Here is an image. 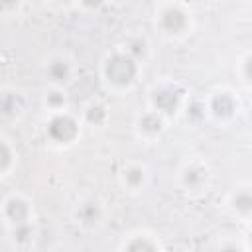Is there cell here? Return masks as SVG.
I'll return each mask as SVG.
<instances>
[{"mask_svg":"<svg viewBox=\"0 0 252 252\" xmlns=\"http://www.w3.org/2000/svg\"><path fill=\"white\" fill-rule=\"evenodd\" d=\"M100 73L106 85L114 89H128L136 83L140 75V61L128 55L124 49H116L104 57Z\"/></svg>","mask_w":252,"mask_h":252,"instance_id":"6da1fadb","label":"cell"},{"mask_svg":"<svg viewBox=\"0 0 252 252\" xmlns=\"http://www.w3.org/2000/svg\"><path fill=\"white\" fill-rule=\"evenodd\" d=\"M158 30L167 37H181L191 30V12L185 4L167 2L156 12Z\"/></svg>","mask_w":252,"mask_h":252,"instance_id":"7a4b0ae2","label":"cell"},{"mask_svg":"<svg viewBox=\"0 0 252 252\" xmlns=\"http://www.w3.org/2000/svg\"><path fill=\"white\" fill-rule=\"evenodd\" d=\"M47 138L57 146H69L81 136V124L79 120L69 112L51 114L45 124Z\"/></svg>","mask_w":252,"mask_h":252,"instance_id":"3957f363","label":"cell"},{"mask_svg":"<svg viewBox=\"0 0 252 252\" xmlns=\"http://www.w3.org/2000/svg\"><path fill=\"white\" fill-rule=\"evenodd\" d=\"M183 102V93L173 85H159L150 93V108L169 118L179 112Z\"/></svg>","mask_w":252,"mask_h":252,"instance_id":"277c9868","label":"cell"},{"mask_svg":"<svg viewBox=\"0 0 252 252\" xmlns=\"http://www.w3.org/2000/svg\"><path fill=\"white\" fill-rule=\"evenodd\" d=\"M238 108H240L238 98L234 96V93H230V91H226V89L215 91V93L209 96V100H207V110H209V114H211L215 120H219V122H228V120H232V118L236 116Z\"/></svg>","mask_w":252,"mask_h":252,"instance_id":"5b68a950","label":"cell"},{"mask_svg":"<svg viewBox=\"0 0 252 252\" xmlns=\"http://www.w3.org/2000/svg\"><path fill=\"white\" fill-rule=\"evenodd\" d=\"M32 203L28 199H24L22 195H8L2 203V217L8 228L18 226V224H26L32 222Z\"/></svg>","mask_w":252,"mask_h":252,"instance_id":"8992f818","label":"cell"},{"mask_svg":"<svg viewBox=\"0 0 252 252\" xmlns=\"http://www.w3.org/2000/svg\"><path fill=\"white\" fill-rule=\"evenodd\" d=\"M73 219L85 230L96 228L102 222V219H104L102 203L96 201V199H83V201H79L75 211H73Z\"/></svg>","mask_w":252,"mask_h":252,"instance_id":"52a82bcc","label":"cell"},{"mask_svg":"<svg viewBox=\"0 0 252 252\" xmlns=\"http://www.w3.org/2000/svg\"><path fill=\"white\" fill-rule=\"evenodd\" d=\"M73 73H75L73 63L63 55H55L45 63V77L51 83V87H61L63 89L67 83H71Z\"/></svg>","mask_w":252,"mask_h":252,"instance_id":"ba28073f","label":"cell"},{"mask_svg":"<svg viewBox=\"0 0 252 252\" xmlns=\"http://www.w3.org/2000/svg\"><path fill=\"white\" fill-rule=\"evenodd\" d=\"M165 116H161L159 112L156 110H144L138 114L136 118V132L146 138V140H154V138H159L163 132H165Z\"/></svg>","mask_w":252,"mask_h":252,"instance_id":"9c48e42d","label":"cell"},{"mask_svg":"<svg viewBox=\"0 0 252 252\" xmlns=\"http://www.w3.org/2000/svg\"><path fill=\"white\" fill-rule=\"evenodd\" d=\"M209 181V169L201 161L185 163L179 171V183L187 191H201Z\"/></svg>","mask_w":252,"mask_h":252,"instance_id":"30bf717a","label":"cell"},{"mask_svg":"<svg viewBox=\"0 0 252 252\" xmlns=\"http://www.w3.org/2000/svg\"><path fill=\"white\" fill-rule=\"evenodd\" d=\"M0 108H2V116L4 118H20L24 114V108H26V98L22 93L14 91V89H6L2 93V102H0Z\"/></svg>","mask_w":252,"mask_h":252,"instance_id":"8fae6325","label":"cell"},{"mask_svg":"<svg viewBox=\"0 0 252 252\" xmlns=\"http://www.w3.org/2000/svg\"><path fill=\"white\" fill-rule=\"evenodd\" d=\"M228 205H230L234 215H238L242 219L252 217V189L250 187H238L236 191H232Z\"/></svg>","mask_w":252,"mask_h":252,"instance_id":"7c38bea8","label":"cell"},{"mask_svg":"<svg viewBox=\"0 0 252 252\" xmlns=\"http://www.w3.org/2000/svg\"><path fill=\"white\" fill-rule=\"evenodd\" d=\"M122 183L130 191H140L148 183V169L140 163H130L122 169Z\"/></svg>","mask_w":252,"mask_h":252,"instance_id":"4fadbf2b","label":"cell"},{"mask_svg":"<svg viewBox=\"0 0 252 252\" xmlns=\"http://www.w3.org/2000/svg\"><path fill=\"white\" fill-rule=\"evenodd\" d=\"M43 104L51 114H59V112H67L69 108V96L65 93V89L61 87H51L45 96H43Z\"/></svg>","mask_w":252,"mask_h":252,"instance_id":"5bb4252c","label":"cell"},{"mask_svg":"<svg viewBox=\"0 0 252 252\" xmlns=\"http://www.w3.org/2000/svg\"><path fill=\"white\" fill-rule=\"evenodd\" d=\"M122 252H159V246L148 234H134L124 242Z\"/></svg>","mask_w":252,"mask_h":252,"instance_id":"9a60e30c","label":"cell"},{"mask_svg":"<svg viewBox=\"0 0 252 252\" xmlns=\"http://www.w3.org/2000/svg\"><path fill=\"white\" fill-rule=\"evenodd\" d=\"M8 230H10V240H12L16 246H20V248L30 246V244L33 242V238H35V226H33V222L18 224V226H12V228H8Z\"/></svg>","mask_w":252,"mask_h":252,"instance_id":"2e32d148","label":"cell"},{"mask_svg":"<svg viewBox=\"0 0 252 252\" xmlns=\"http://www.w3.org/2000/svg\"><path fill=\"white\" fill-rule=\"evenodd\" d=\"M108 120V110L104 104L100 102H91L87 108H85V122L93 128H100L104 126Z\"/></svg>","mask_w":252,"mask_h":252,"instance_id":"e0dca14e","label":"cell"},{"mask_svg":"<svg viewBox=\"0 0 252 252\" xmlns=\"http://www.w3.org/2000/svg\"><path fill=\"white\" fill-rule=\"evenodd\" d=\"M16 158H18L16 148L10 144L8 138H2V142H0V171H2V175H8L14 169Z\"/></svg>","mask_w":252,"mask_h":252,"instance_id":"ac0fdd59","label":"cell"},{"mask_svg":"<svg viewBox=\"0 0 252 252\" xmlns=\"http://www.w3.org/2000/svg\"><path fill=\"white\" fill-rule=\"evenodd\" d=\"M122 49H124L128 55H132L134 59L142 61V59L148 55V51H150V43H148L146 37H142V35H134V37H130V39L126 41V45H124Z\"/></svg>","mask_w":252,"mask_h":252,"instance_id":"d6986e66","label":"cell"},{"mask_svg":"<svg viewBox=\"0 0 252 252\" xmlns=\"http://www.w3.org/2000/svg\"><path fill=\"white\" fill-rule=\"evenodd\" d=\"M240 75H242L244 83L252 85V53H248L242 59V63H240Z\"/></svg>","mask_w":252,"mask_h":252,"instance_id":"ffe728a7","label":"cell"},{"mask_svg":"<svg viewBox=\"0 0 252 252\" xmlns=\"http://www.w3.org/2000/svg\"><path fill=\"white\" fill-rule=\"evenodd\" d=\"M217 252H244V248H242L238 242L226 240V242H222V244L217 248Z\"/></svg>","mask_w":252,"mask_h":252,"instance_id":"44dd1931","label":"cell"},{"mask_svg":"<svg viewBox=\"0 0 252 252\" xmlns=\"http://www.w3.org/2000/svg\"><path fill=\"white\" fill-rule=\"evenodd\" d=\"M246 240H248V244H250V248H252V226H250V230H248V234H246Z\"/></svg>","mask_w":252,"mask_h":252,"instance_id":"7402d4cb","label":"cell"},{"mask_svg":"<svg viewBox=\"0 0 252 252\" xmlns=\"http://www.w3.org/2000/svg\"><path fill=\"white\" fill-rule=\"evenodd\" d=\"M250 122H252V116H250Z\"/></svg>","mask_w":252,"mask_h":252,"instance_id":"603a6c76","label":"cell"}]
</instances>
